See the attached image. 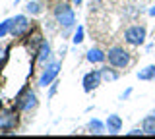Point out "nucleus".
I'll return each instance as SVG.
<instances>
[{"mask_svg":"<svg viewBox=\"0 0 155 139\" xmlns=\"http://www.w3.org/2000/svg\"><path fill=\"white\" fill-rule=\"evenodd\" d=\"M74 4L72 2H56L54 8H52V17H54V23L62 29V37L68 39L70 33H74L78 20H76V12H74Z\"/></svg>","mask_w":155,"mask_h":139,"instance_id":"f257e3e1","label":"nucleus"},{"mask_svg":"<svg viewBox=\"0 0 155 139\" xmlns=\"http://www.w3.org/2000/svg\"><path fill=\"white\" fill-rule=\"evenodd\" d=\"M14 106H16L21 114H31L35 112L39 106V97L35 93V89H31L29 85H21L19 91L14 97Z\"/></svg>","mask_w":155,"mask_h":139,"instance_id":"f03ea898","label":"nucleus"},{"mask_svg":"<svg viewBox=\"0 0 155 139\" xmlns=\"http://www.w3.org/2000/svg\"><path fill=\"white\" fill-rule=\"evenodd\" d=\"M33 21L27 17V14H16L10 17V37L16 41H21L31 33Z\"/></svg>","mask_w":155,"mask_h":139,"instance_id":"7ed1b4c3","label":"nucleus"},{"mask_svg":"<svg viewBox=\"0 0 155 139\" xmlns=\"http://www.w3.org/2000/svg\"><path fill=\"white\" fill-rule=\"evenodd\" d=\"M107 62L110 66H114L116 70H124L132 64V54L120 45H114L107 50Z\"/></svg>","mask_w":155,"mask_h":139,"instance_id":"20e7f679","label":"nucleus"},{"mask_svg":"<svg viewBox=\"0 0 155 139\" xmlns=\"http://www.w3.org/2000/svg\"><path fill=\"white\" fill-rule=\"evenodd\" d=\"M19 126V110L16 106H0V131L12 133Z\"/></svg>","mask_w":155,"mask_h":139,"instance_id":"39448f33","label":"nucleus"},{"mask_svg":"<svg viewBox=\"0 0 155 139\" xmlns=\"http://www.w3.org/2000/svg\"><path fill=\"white\" fill-rule=\"evenodd\" d=\"M60 68H62L60 60H51V62H47V64L41 68V74H39V77H37V87L47 89L54 79H58Z\"/></svg>","mask_w":155,"mask_h":139,"instance_id":"423d86ee","label":"nucleus"},{"mask_svg":"<svg viewBox=\"0 0 155 139\" xmlns=\"http://www.w3.org/2000/svg\"><path fill=\"white\" fill-rule=\"evenodd\" d=\"M145 39H147V29L145 25H140V23H132L130 27L124 29V43L128 46H142Z\"/></svg>","mask_w":155,"mask_h":139,"instance_id":"0eeeda50","label":"nucleus"},{"mask_svg":"<svg viewBox=\"0 0 155 139\" xmlns=\"http://www.w3.org/2000/svg\"><path fill=\"white\" fill-rule=\"evenodd\" d=\"M101 85H103V77H101L99 70H89L81 77V89H84V93H93Z\"/></svg>","mask_w":155,"mask_h":139,"instance_id":"6e6552de","label":"nucleus"},{"mask_svg":"<svg viewBox=\"0 0 155 139\" xmlns=\"http://www.w3.org/2000/svg\"><path fill=\"white\" fill-rule=\"evenodd\" d=\"M33 56H35L37 64L41 66V68L47 64V62H51L52 60V46H51V43H48L47 39H43V43L39 45V49L35 50V54H33Z\"/></svg>","mask_w":155,"mask_h":139,"instance_id":"1a4fd4ad","label":"nucleus"},{"mask_svg":"<svg viewBox=\"0 0 155 139\" xmlns=\"http://www.w3.org/2000/svg\"><path fill=\"white\" fill-rule=\"evenodd\" d=\"M105 126H107V133H110V135H118L120 131H122V118L118 116V114H109L105 120Z\"/></svg>","mask_w":155,"mask_h":139,"instance_id":"9d476101","label":"nucleus"},{"mask_svg":"<svg viewBox=\"0 0 155 139\" xmlns=\"http://www.w3.org/2000/svg\"><path fill=\"white\" fill-rule=\"evenodd\" d=\"M23 14H27V16H31V17L43 16V14H45V4H43V0H25V4H23Z\"/></svg>","mask_w":155,"mask_h":139,"instance_id":"9b49d317","label":"nucleus"},{"mask_svg":"<svg viewBox=\"0 0 155 139\" xmlns=\"http://www.w3.org/2000/svg\"><path fill=\"white\" fill-rule=\"evenodd\" d=\"M85 60L89 62V64H93V66L105 64L107 62V50L99 49V46H91V49L85 52Z\"/></svg>","mask_w":155,"mask_h":139,"instance_id":"f8f14e48","label":"nucleus"},{"mask_svg":"<svg viewBox=\"0 0 155 139\" xmlns=\"http://www.w3.org/2000/svg\"><path fill=\"white\" fill-rule=\"evenodd\" d=\"M99 71H101V77H103V83H113V81H116L120 77V70H116L114 66H110V64L101 66Z\"/></svg>","mask_w":155,"mask_h":139,"instance_id":"ddd939ff","label":"nucleus"},{"mask_svg":"<svg viewBox=\"0 0 155 139\" xmlns=\"http://www.w3.org/2000/svg\"><path fill=\"white\" fill-rule=\"evenodd\" d=\"M87 131L93 133V135H103V133H107V126L99 118H91L89 122H87Z\"/></svg>","mask_w":155,"mask_h":139,"instance_id":"4468645a","label":"nucleus"},{"mask_svg":"<svg viewBox=\"0 0 155 139\" xmlns=\"http://www.w3.org/2000/svg\"><path fill=\"white\" fill-rule=\"evenodd\" d=\"M142 129L145 135H155V110L147 116H143L142 120Z\"/></svg>","mask_w":155,"mask_h":139,"instance_id":"2eb2a0df","label":"nucleus"},{"mask_svg":"<svg viewBox=\"0 0 155 139\" xmlns=\"http://www.w3.org/2000/svg\"><path fill=\"white\" fill-rule=\"evenodd\" d=\"M136 77L140 81H155V64H147L136 74Z\"/></svg>","mask_w":155,"mask_h":139,"instance_id":"dca6fc26","label":"nucleus"},{"mask_svg":"<svg viewBox=\"0 0 155 139\" xmlns=\"http://www.w3.org/2000/svg\"><path fill=\"white\" fill-rule=\"evenodd\" d=\"M85 41V27L84 25H76L74 33H72V45H81Z\"/></svg>","mask_w":155,"mask_h":139,"instance_id":"f3484780","label":"nucleus"},{"mask_svg":"<svg viewBox=\"0 0 155 139\" xmlns=\"http://www.w3.org/2000/svg\"><path fill=\"white\" fill-rule=\"evenodd\" d=\"M10 58V46L8 45H0V70L4 68V64Z\"/></svg>","mask_w":155,"mask_h":139,"instance_id":"a211bd4d","label":"nucleus"},{"mask_svg":"<svg viewBox=\"0 0 155 139\" xmlns=\"http://www.w3.org/2000/svg\"><path fill=\"white\" fill-rule=\"evenodd\" d=\"M8 35H10V17H8V20H2V21H0V41L6 39Z\"/></svg>","mask_w":155,"mask_h":139,"instance_id":"6ab92c4d","label":"nucleus"},{"mask_svg":"<svg viewBox=\"0 0 155 139\" xmlns=\"http://www.w3.org/2000/svg\"><path fill=\"white\" fill-rule=\"evenodd\" d=\"M58 87H60V81H58V79H54L51 85H48V91H47V99H48V100H51V99L58 93Z\"/></svg>","mask_w":155,"mask_h":139,"instance_id":"aec40b11","label":"nucleus"},{"mask_svg":"<svg viewBox=\"0 0 155 139\" xmlns=\"http://www.w3.org/2000/svg\"><path fill=\"white\" fill-rule=\"evenodd\" d=\"M126 135H145V133H143L142 126H140V128H132L130 131H126Z\"/></svg>","mask_w":155,"mask_h":139,"instance_id":"412c9836","label":"nucleus"},{"mask_svg":"<svg viewBox=\"0 0 155 139\" xmlns=\"http://www.w3.org/2000/svg\"><path fill=\"white\" fill-rule=\"evenodd\" d=\"M103 6V0H89V8L91 10H99Z\"/></svg>","mask_w":155,"mask_h":139,"instance_id":"4be33fe9","label":"nucleus"},{"mask_svg":"<svg viewBox=\"0 0 155 139\" xmlns=\"http://www.w3.org/2000/svg\"><path fill=\"white\" fill-rule=\"evenodd\" d=\"M130 95H132V87H128V89L124 91V93H120V97H118V99H120V100H126V99L130 97Z\"/></svg>","mask_w":155,"mask_h":139,"instance_id":"5701e85b","label":"nucleus"},{"mask_svg":"<svg viewBox=\"0 0 155 139\" xmlns=\"http://www.w3.org/2000/svg\"><path fill=\"white\" fill-rule=\"evenodd\" d=\"M147 14H149L151 17H155V4H151V6L147 8Z\"/></svg>","mask_w":155,"mask_h":139,"instance_id":"b1692460","label":"nucleus"},{"mask_svg":"<svg viewBox=\"0 0 155 139\" xmlns=\"http://www.w3.org/2000/svg\"><path fill=\"white\" fill-rule=\"evenodd\" d=\"M72 4H74V6H81V4H84V0H70Z\"/></svg>","mask_w":155,"mask_h":139,"instance_id":"393cba45","label":"nucleus"},{"mask_svg":"<svg viewBox=\"0 0 155 139\" xmlns=\"http://www.w3.org/2000/svg\"><path fill=\"white\" fill-rule=\"evenodd\" d=\"M23 0H14V6H18V4H21Z\"/></svg>","mask_w":155,"mask_h":139,"instance_id":"a878e982","label":"nucleus"}]
</instances>
